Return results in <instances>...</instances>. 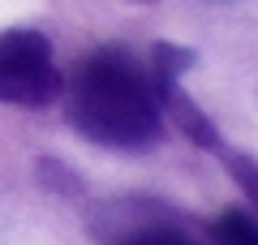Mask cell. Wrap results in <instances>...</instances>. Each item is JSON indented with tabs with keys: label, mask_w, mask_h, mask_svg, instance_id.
Listing matches in <instances>:
<instances>
[{
	"label": "cell",
	"mask_w": 258,
	"mask_h": 245,
	"mask_svg": "<svg viewBox=\"0 0 258 245\" xmlns=\"http://www.w3.org/2000/svg\"><path fill=\"white\" fill-rule=\"evenodd\" d=\"M194 60H198V56H194L189 47H181V43H155L151 47L147 73L151 78H181V73L194 69Z\"/></svg>",
	"instance_id": "cell-6"
},
{
	"label": "cell",
	"mask_w": 258,
	"mask_h": 245,
	"mask_svg": "<svg viewBox=\"0 0 258 245\" xmlns=\"http://www.w3.org/2000/svg\"><path fill=\"white\" fill-rule=\"evenodd\" d=\"M215 241L220 245H258V219L241 207H228L215 219Z\"/></svg>",
	"instance_id": "cell-5"
},
{
	"label": "cell",
	"mask_w": 258,
	"mask_h": 245,
	"mask_svg": "<svg viewBox=\"0 0 258 245\" xmlns=\"http://www.w3.org/2000/svg\"><path fill=\"white\" fill-rule=\"evenodd\" d=\"M64 120L74 134L112 151H147L164 138V112L147 65L125 47H99L64 78Z\"/></svg>",
	"instance_id": "cell-1"
},
{
	"label": "cell",
	"mask_w": 258,
	"mask_h": 245,
	"mask_svg": "<svg viewBox=\"0 0 258 245\" xmlns=\"http://www.w3.org/2000/svg\"><path fill=\"white\" fill-rule=\"evenodd\" d=\"M151 91H155V103H159V112H164V120H172L194 146H203V151H220L224 146L215 120L185 95L181 78H151Z\"/></svg>",
	"instance_id": "cell-3"
},
{
	"label": "cell",
	"mask_w": 258,
	"mask_h": 245,
	"mask_svg": "<svg viewBox=\"0 0 258 245\" xmlns=\"http://www.w3.org/2000/svg\"><path fill=\"white\" fill-rule=\"evenodd\" d=\"M39 176H43L47 190H56V194H82L78 172H69V168H64V163H56V159H43V163H39Z\"/></svg>",
	"instance_id": "cell-8"
},
{
	"label": "cell",
	"mask_w": 258,
	"mask_h": 245,
	"mask_svg": "<svg viewBox=\"0 0 258 245\" xmlns=\"http://www.w3.org/2000/svg\"><path fill=\"white\" fill-rule=\"evenodd\" d=\"M60 91L64 73L56 69L52 39L30 26L0 30V103L47 108L52 99H60Z\"/></svg>",
	"instance_id": "cell-2"
},
{
	"label": "cell",
	"mask_w": 258,
	"mask_h": 245,
	"mask_svg": "<svg viewBox=\"0 0 258 245\" xmlns=\"http://www.w3.org/2000/svg\"><path fill=\"white\" fill-rule=\"evenodd\" d=\"M220 159H224V168H228V176L237 181V190H245V198L258 207V163H254V155L220 146Z\"/></svg>",
	"instance_id": "cell-7"
},
{
	"label": "cell",
	"mask_w": 258,
	"mask_h": 245,
	"mask_svg": "<svg viewBox=\"0 0 258 245\" xmlns=\"http://www.w3.org/2000/svg\"><path fill=\"white\" fill-rule=\"evenodd\" d=\"M116 245H198V241H194L181 224H172V215L159 207L155 215H147L138 228H129Z\"/></svg>",
	"instance_id": "cell-4"
}]
</instances>
